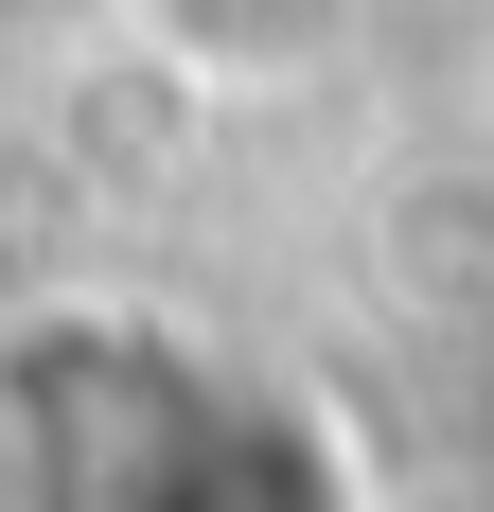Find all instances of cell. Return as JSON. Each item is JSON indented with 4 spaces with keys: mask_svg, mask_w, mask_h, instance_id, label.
Returning a JSON list of instances; mask_svg holds the SVG:
<instances>
[{
    "mask_svg": "<svg viewBox=\"0 0 494 512\" xmlns=\"http://www.w3.org/2000/svg\"><path fill=\"white\" fill-rule=\"evenodd\" d=\"M106 36L195 106H300V89L353 71L371 0H106Z\"/></svg>",
    "mask_w": 494,
    "mask_h": 512,
    "instance_id": "6da1fadb",
    "label": "cell"
}]
</instances>
